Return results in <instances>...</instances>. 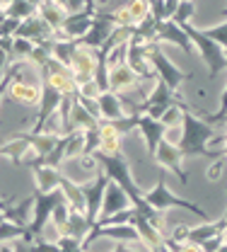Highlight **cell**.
Returning a JSON list of instances; mask_svg holds the SVG:
<instances>
[{"mask_svg":"<svg viewBox=\"0 0 227 252\" xmlns=\"http://www.w3.org/2000/svg\"><path fill=\"white\" fill-rule=\"evenodd\" d=\"M5 20H7V15H5V7H2V5H0V25H2V22H5Z\"/></svg>","mask_w":227,"mask_h":252,"instance_id":"obj_36","label":"cell"},{"mask_svg":"<svg viewBox=\"0 0 227 252\" xmlns=\"http://www.w3.org/2000/svg\"><path fill=\"white\" fill-rule=\"evenodd\" d=\"M114 30H116V27H114V22H111V17H109L106 7H97V15H95L92 30L87 32L82 39H75V44H77V46H87V49H95V51H97L99 46L111 36V32Z\"/></svg>","mask_w":227,"mask_h":252,"instance_id":"obj_10","label":"cell"},{"mask_svg":"<svg viewBox=\"0 0 227 252\" xmlns=\"http://www.w3.org/2000/svg\"><path fill=\"white\" fill-rule=\"evenodd\" d=\"M121 138H124V131L116 126V122H106V119L99 122V153H104V156L124 153Z\"/></svg>","mask_w":227,"mask_h":252,"instance_id":"obj_18","label":"cell"},{"mask_svg":"<svg viewBox=\"0 0 227 252\" xmlns=\"http://www.w3.org/2000/svg\"><path fill=\"white\" fill-rule=\"evenodd\" d=\"M155 41L157 44H177L184 54H194V44H191V39L186 36V32L181 30L174 20H167V22H157V32H155Z\"/></svg>","mask_w":227,"mask_h":252,"instance_id":"obj_14","label":"cell"},{"mask_svg":"<svg viewBox=\"0 0 227 252\" xmlns=\"http://www.w3.org/2000/svg\"><path fill=\"white\" fill-rule=\"evenodd\" d=\"M126 63L133 68V73L140 80H150V83L157 80V73H155V68L150 65V59H148V44L128 41L126 44Z\"/></svg>","mask_w":227,"mask_h":252,"instance_id":"obj_11","label":"cell"},{"mask_svg":"<svg viewBox=\"0 0 227 252\" xmlns=\"http://www.w3.org/2000/svg\"><path fill=\"white\" fill-rule=\"evenodd\" d=\"M181 30L186 32V36L191 39V44H194L196 54L203 59V63L208 65V73H210V78H215L223 68H227V54L213 41V39H208L203 30H196L191 22H184V25H179Z\"/></svg>","mask_w":227,"mask_h":252,"instance_id":"obj_3","label":"cell"},{"mask_svg":"<svg viewBox=\"0 0 227 252\" xmlns=\"http://www.w3.org/2000/svg\"><path fill=\"white\" fill-rule=\"evenodd\" d=\"M7 65H10V51L7 49H0V75L7 70Z\"/></svg>","mask_w":227,"mask_h":252,"instance_id":"obj_33","label":"cell"},{"mask_svg":"<svg viewBox=\"0 0 227 252\" xmlns=\"http://www.w3.org/2000/svg\"><path fill=\"white\" fill-rule=\"evenodd\" d=\"M34 41L29 39H22V36H12V46H10V63L12 61H29L34 51Z\"/></svg>","mask_w":227,"mask_h":252,"instance_id":"obj_25","label":"cell"},{"mask_svg":"<svg viewBox=\"0 0 227 252\" xmlns=\"http://www.w3.org/2000/svg\"><path fill=\"white\" fill-rule=\"evenodd\" d=\"M97 104H99V112H101V119H106V122H116V119L128 117V114H126V107H124V102H121V97L116 93H111V90L99 93Z\"/></svg>","mask_w":227,"mask_h":252,"instance_id":"obj_21","label":"cell"},{"mask_svg":"<svg viewBox=\"0 0 227 252\" xmlns=\"http://www.w3.org/2000/svg\"><path fill=\"white\" fill-rule=\"evenodd\" d=\"M223 219H225V220H227V211H225V216H223Z\"/></svg>","mask_w":227,"mask_h":252,"instance_id":"obj_40","label":"cell"},{"mask_svg":"<svg viewBox=\"0 0 227 252\" xmlns=\"http://www.w3.org/2000/svg\"><path fill=\"white\" fill-rule=\"evenodd\" d=\"M17 238H25V240L34 243V238L29 235L27 225H22V223H12V220L5 219L2 223H0V245H2V243H10V240H17Z\"/></svg>","mask_w":227,"mask_h":252,"instance_id":"obj_24","label":"cell"},{"mask_svg":"<svg viewBox=\"0 0 227 252\" xmlns=\"http://www.w3.org/2000/svg\"><path fill=\"white\" fill-rule=\"evenodd\" d=\"M68 216H70V206H68V201H61V204L53 209V214H51V220H53V230H56V235H63V233H65Z\"/></svg>","mask_w":227,"mask_h":252,"instance_id":"obj_26","label":"cell"},{"mask_svg":"<svg viewBox=\"0 0 227 252\" xmlns=\"http://www.w3.org/2000/svg\"><path fill=\"white\" fill-rule=\"evenodd\" d=\"M111 180L106 177V172L104 170H99L97 175L92 177V180H87V182H80L82 185V194H85V216L87 220L95 225V220L99 219V211H101V201H104V191H106V185H109Z\"/></svg>","mask_w":227,"mask_h":252,"instance_id":"obj_7","label":"cell"},{"mask_svg":"<svg viewBox=\"0 0 227 252\" xmlns=\"http://www.w3.org/2000/svg\"><path fill=\"white\" fill-rule=\"evenodd\" d=\"M223 128H218L215 124H208L205 119H201L198 114H194L191 109L184 112V122H181V136L177 141L179 151L184 158L191 156H203V158H223L220 151L208 148V143L220 133Z\"/></svg>","mask_w":227,"mask_h":252,"instance_id":"obj_1","label":"cell"},{"mask_svg":"<svg viewBox=\"0 0 227 252\" xmlns=\"http://www.w3.org/2000/svg\"><path fill=\"white\" fill-rule=\"evenodd\" d=\"M17 27H20V22L12 20V17H7V20L0 25V39H12V36L17 34Z\"/></svg>","mask_w":227,"mask_h":252,"instance_id":"obj_30","label":"cell"},{"mask_svg":"<svg viewBox=\"0 0 227 252\" xmlns=\"http://www.w3.org/2000/svg\"><path fill=\"white\" fill-rule=\"evenodd\" d=\"M32 172H34V185H36L34 191H39V194L58 189L65 177L63 172L58 167H53V165H36V167H32Z\"/></svg>","mask_w":227,"mask_h":252,"instance_id":"obj_19","label":"cell"},{"mask_svg":"<svg viewBox=\"0 0 227 252\" xmlns=\"http://www.w3.org/2000/svg\"><path fill=\"white\" fill-rule=\"evenodd\" d=\"M223 167H225V165H223V160H218V162L205 172V177H208V180H218V177H220V172H223Z\"/></svg>","mask_w":227,"mask_h":252,"instance_id":"obj_32","label":"cell"},{"mask_svg":"<svg viewBox=\"0 0 227 252\" xmlns=\"http://www.w3.org/2000/svg\"><path fill=\"white\" fill-rule=\"evenodd\" d=\"M90 230H92V223L87 220L85 214H80V211H70V216H68V225H65V233L63 235H70V238H75V240H85L87 235H90Z\"/></svg>","mask_w":227,"mask_h":252,"instance_id":"obj_23","label":"cell"},{"mask_svg":"<svg viewBox=\"0 0 227 252\" xmlns=\"http://www.w3.org/2000/svg\"><path fill=\"white\" fill-rule=\"evenodd\" d=\"M61 201H68L61 187L53 189V191H46V194L34 191V216H32V220L27 223V230H29V235H32L34 240H36V238H44V228H46V223L51 219L53 209H56Z\"/></svg>","mask_w":227,"mask_h":252,"instance_id":"obj_5","label":"cell"},{"mask_svg":"<svg viewBox=\"0 0 227 252\" xmlns=\"http://www.w3.org/2000/svg\"><path fill=\"white\" fill-rule=\"evenodd\" d=\"M104 2H106V0H97V5H99V7H104Z\"/></svg>","mask_w":227,"mask_h":252,"instance_id":"obj_37","label":"cell"},{"mask_svg":"<svg viewBox=\"0 0 227 252\" xmlns=\"http://www.w3.org/2000/svg\"><path fill=\"white\" fill-rule=\"evenodd\" d=\"M68 12H70V10L65 7L63 2H58V0H39V10H36V15L53 32H58L65 25Z\"/></svg>","mask_w":227,"mask_h":252,"instance_id":"obj_20","label":"cell"},{"mask_svg":"<svg viewBox=\"0 0 227 252\" xmlns=\"http://www.w3.org/2000/svg\"><path fill=\"white\" fill-rule=\"evenodd\" d=\"M85 2H87V0H65V5H68V10H70V12L82 10V7H85Z\"/></svg>","mask_w":227,"mask_h":252,"instance_id":"obj_34","label":"cell"},{"mask_svg":"<svg viewBox=\"0 0 227 252\" xmlns=\"http://www.w3.org/2000/svg\"><path fill=\"white\" fill-rule=\"evenodd\" d=\"M114 252H143V250H133V245H128V243H116Z\"/></svg>","mask_w":227,"mask_h":252,"instance_id":"obj_35","label":"cell"},{"mask_svg":"<svg viewBox=\"0 0 227 252\" xmlns=\"http://www.w3.org/2000/svg\"><path fill=\"white\" fill-rule=\"evenodd\" d=\"M68 68L73 70L77 85L95 80V73H97V51L95 49H87V46H77L75 54H73V59H70V63H68Z\"/></svg>","mask_w":227,"mask_h":252,"instance_id":"obj_9","label":"cell"},{"mask_svg":"<svg viewBox=\"0 0 227 252\" xmlns=\"http://www.w3.org/2000/svg\"><path fill=\"white\" fill-rule=\"evenodd\" d=\"M126 209H130L128 194L124 191V187H119L116 182H109V185H106V191H104V201H101L99 219H109V216H114V214H119V211H126Z\"/></svg>","mask_w":227,"mask_h":252,"instance_id":"obj_15","label":"cell"},{"mask_svg":"<svg viewBox=\"0 0 227 252\" xmlns=\"http://www.w3.org/2000/svg\"><path fill=\"white\" fill-rule=\"evenodd\" d=\"M201 245H203V250H205V252H218L223 245H225V235L210 238V240H205V243H201Z\"/></svg>","mask_w":227,"mask_h":252,"instance_id":"obj_31","label":"cell"},{"mask_svg":"<svg viewBox=\"0 0 227 252\" xmlns=\"http://www.w3.org/2000/svg\"><path fill=\"white\" fill-rule=\"evenodd\" d=\"M2 220H5V214H2V211H0V223H2Z\"/></svg>","mask_w":227,"mask_h":252,"instance_id":"obj_39","label":"cell"},{"mask_svg":"<svg viewBox=\"0 0 227 252\" xmlns=\"http://www.w3.org/2000/svg\"><path fill=\"white\" fill-rule=\"evenodd\" d=\"M143 199H145L155 211H160V214H164L167 209H184V211L196 214L198 219L210 220V216H208L201 206H196L194 201H186V199H181V196H177V194H172V191H169V187H167V170L160 172L157 185L150 189V191H145V194H143Z\"/></svg>","mask_w":227,"mask_h":252,"instance_id":"obj_2","label":"cell"},{"mask_svg":"<svg viewBox=\"0 0 227 252\" xmlns=\"http://www.w3.org/2000/svg\"><path fill=\"white\" fill-rule=\"evenodd\" d=\"M138 131L143 133V138H145V146H148V153L150 156H155V151H157V146H160V141L167 138V126L160 122V119H152V117H148V114H140L138 117Z\"/></svg>","mask_w":227,"mask_h":252,"instance_id":"obj_17","label":"cell"},{"mask_svg":"<svg viewBox=\"0 0 227 252\" xmlns=\"http://www.w3.org/2000/svg\"><path fill=\"white\" fill-rule=\"evenodd\" d=\"M194 12H196L194 0H181V2H179V7H177V12H174V22H177V25H184V22H191V17H194Z\"/></svg>","mask_w":227,"mask_h":252,"instance_id":"obj_28","label":"cell"},{"mask_svg":"<svg viewBox=\"0 0 227 252\" xmlns=\"http://www.w3.org/2000/svg\"><path fill=\"white\" fill-rule=\"evenodd\" d=\"M138 83H140V78L133 73V68L126 61H121L109 68V90L111 93H116V94L133 93L138 88Z\"/></svg>","mask_w":227,"mask_h":252,"instance_id":"obj_13","label":"cell"},{"mask_svg":"<svg viewBox=\"0 0 227 252\" xmlns=\"http://www.w3.org/2000/svg\"><path fill=\"white\" fill-rule=\"evenodd\" d=\"M128 223L135 225V230H138V235H140V243L148 248V252L164 245V238H167V235H164L162 230H157V228L152 225V220H148L140 211H135L133 206H130V220Z\"/></svg>","mask_w":227,"mask_h":252,"instance_id":"obj_12","label":"cell"},{"mask_svg":"<svg viewBox=\"0 0 227 252\" xmlns=\"http://www.w3.org/2000/svg\"><path fill=\"white\" fill-rule=\"evenodd\" d=\"M15 36H22V39H29L34 44H46V41H53L56 39V32L51 30L39 15H34L29 20L20 22L17 27V34Z\"/></svg>","mask_w":227,"mask_h":252,"instance_id":"obj_16","label":"cell"},{"mask_svg":"<svg viewBox=\"0 0 227 252\" xmlns=\"http://www.w3.org/2000/svg\"><path fill=\"white\" fill-rule=\"evenodd\" d=\"M218 252H227V243H225V245H223V248H220V250H218Z\"/></svg>","mask_w":227,"mask_h":252,"instance_id":"obj_38","label":"cell"},{"mask_svg":"<svg viewBox=\"0 0 227 252\" xmlns=\"http://www.w3.org/2000/svg\"><path fill=\"white\" fill-rule=\"evenodd\" d=\"M99 85L97 80H90V83H82V85H77V94H82V97H90V99H97L99 97Z\"/></svg>","mask_w":227,"mask_h":252,"instance_id":"obj_29","label":"cell"},{"mask_svg":"<svg viewBox=\"0 0 227 252\" xmlns=\"http://www.w3.org/2000/svg\"><path fill=\"white\" fill-rule=\"evenodd\" d=\"M177 104H184V99L177 93H172L162 80L157 78L152 93L138 104V114H148V117H152V119H162L164 112H167L169 107H177Z\"/></svg>","mask_w":227,"mask_h":252,"instance_id":"obj_6","label":"cell"},{"mask_svg":"<svg viewBox=\"0 0 227 252\" xmlns=\"http://www.w3.org/2000/svg\"><path fill=\"white\" fill-rule=\"evenodd\" d=\"M148 59H150V65L155 68L157 78L162 80L172 93H177L181 83H186V80L194 78V73H186V70H181L179 65H174V63L169 61L157 41H150V44H148Z\"/></svg>","mask_w":227,"mask_h":252,"instance_id":"obj_4","label":"cell"},{"mask_svg":"<svg viewBox=\"0 0 227 252\" xmlns=\"http://www.w3.org/2000/svg\"><path fill=\"white\" fill-rule=\"evenodd\" d=\"M99 128V119H95L75 97H73V107H70V131H95Z\"/></svg>","mask_w":227,"mask_h":252,"instance_id":"obj_22","label":"cell"},{"mask_svg":"<svg viewBox=\"0 0 227 252\" xmlns=\"http://www.w3.org/2000/svg\"><path fill=\"white\" fill-rule=\"evenodd\" d=\"M152 158H155V162H157L162 170L172 172V175H177L181 185H189V175H186V170L181 167V158L184 156H181V151H179L177 143H172L169 138H162Z\"/></svg>","mask_w":227,"mask_h":252,"instance_id":"obj_8","label":"cell"},{"mask_svg":"<svg viewBox=\"0 0 227 252\" xmlns=\"http://www.w3.org/2000/svg\"><path fill=\"white\" fill-rule=\"evenodd\" d=\"M203 34L208 36V39H213L223 51L227 54V20L225 22H220L218 27H210V30H203Z\"/></svg>","mask_w":227,"mask_h":252,"instance_id":"obj_27","label":"cell"}]
</instances>
